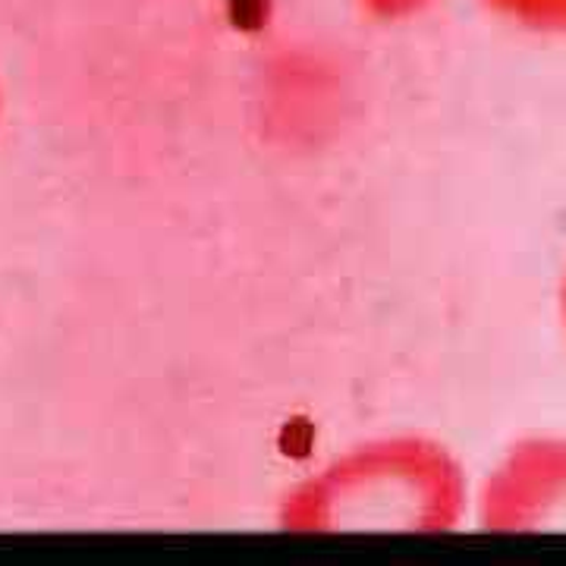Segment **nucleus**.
<instances>
[{"mask_svg":"<svg viewBox=\"0 0 566 566\" xmlns=\"http://www.w3.org/2000/svg\"><path fill=\"white\" fill-rule=\"evenodd\" d=\"M564 324H566V277H564Z\"/></svg>","mask_w":566,"mask_h":566,"instance_id":"obj_5","label":"nucleus"},{"mask_svg":"<svg viewBox=\"0 0 566 566\" xmlns=\"http://www.w3.org/2000/svg\"><path fill=\"white\" fill-rule=\"evenodd\" d=\"M465 479L444 447L387 438L356 447L281 504L286 532H450L463 523Z\"/></svg>","mask_w":566,"mask_h":566,"instance_id":"obj_1","label":"nucleus"},{"mask_svg":"<svg viewBox=\"0 0 566 566\" xmlns=\"http://www.w3.org/2000/svg\"><path fill=\"white\" fill-rule=\"evenodd\" d=\"M491 13L528 32L566 35V0H482Z\"/></svg>","mask_w":566,"mask_h":566,"instance_id":"obj_3","label":"nucleus"},{"mask_svg":"<svg viewBox=\"0 0 566 566\" xmlns=\"http://www.w3.org/2000/svg\"><path fill=\"white\" fill-rule=\"evenodd\" d=\"M485 532H566V438H526L491 469L479 494Z\"/></svg>","mask_w":566,"mask_h":566,"instance_id":"obj_2","label":"nucleus"},{"mask_svg":"<svg viewBox=\"0 0 566 566\" xmlns=\"http://www.w3.org/2000/svg\"><path fill=\"white\" fill-rule=\"evenodd\" d=\"M431 3H438V0H359V7H363L368 17L385 22L409 20V17L428 10Z\"/></svg>","mask_w":566,"mask_h":566,"instance_id":"obj_4","label":"nucleus"}]
</instances>
